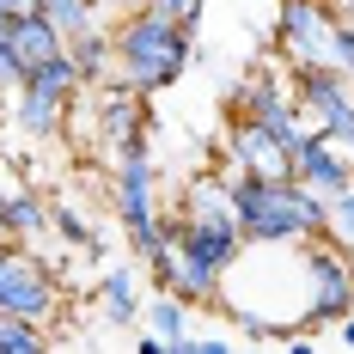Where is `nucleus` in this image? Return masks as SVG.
Wrapping results in <instances>:
<instances>
[{"label":"nucleus","mask_w":354,"mask_h":354,"mask_svg":"<svg viewBox=\"0 0 354 354\" xmlns=\"http://www.w3.org/2000/svg\"><path fill=\"white\" fill-rule=\"evenodd\" d=\"M226 189H232V214L245 226V245H306L330 232V196L306 189L293 171H239L226 165Z\"/></svg>","instance_id":"obj_1"},{"label":"nucleus","mask_w":354,"mask_h":354,"mask_svg":"<svg viewBox=\"0 0 354 354\" xmlns=\"http://www.w3.org/2000/svg\"><path fill=\"white\" fill-rule=\"evenodd\" d=\"M189 49H196V25H177L165 12H153V6H135L122 19V31H116V73L135 92L153 98V92H165V86L183 80Z\"/></svg>","instance_id":"obj_2"},{"label":"nucleus","mask_w":354,"mask_h":354,"mask_svg":"<svg viewBox=\"0 0 354 354\" xmlns=\"http://www.w3.org/2000/svg\"><path fill=\"white\" fill-rule=\"evenodd\" d=\"M354 312V257L342 239H306V312L299 330H324Z\"/></svg>","instance_id":"obj_3"},{"label":"nucleus","mask_w":354,"mask_h":354,"mask_svg":"<svg viewBox=\"0 0 354 354\" xmlns=\"http://www.w3.org/2000/svg\"><path fill=\"white\" fill-rule=\"evenodd\" d=\"M336 0H275V49L287 68H336Z\"/></svg>","instance_id":"obj_4"},{"label":"nucleus","mask_w":354,"mask_h":354,"mask_svg":"<svg viewBox=\"0 0 354 354\" xmlns=\"http://www.w3.org/2000/svg\"><path fill=\"white\" fill-rule=\"evenodd\" d=\"M232 116H257V122H263L287 153L306 141V110H299L293 86H287L275 68H257L245 86H232Z\"/></svg>","instance_id":"obj_5"},{"label":"nucleus","mask_w":354,"mask_h":354,"mask_svg":"<svg viewBox=\"0 0 354 354\" xmlns=\"http://www.w3.org/2000/svg\"><path fill=\"white\" fill-rule=\"evenodd\" d=\"M147 92H135L122 73H110L98 86V135L110 159H141L147 153Z\"/></svg>","instance_id":"obj_6"},{"label":"nucleus","mask_w":354,"mask_h":354,"mask_svg":"<svg viewBox=\"0 0 354 354\" xmlns=\"http://www.w3.org/2000/svg\"><path fill=\"white\" fill-rule=\"evenodd\" d=\"M55 299H62V287H55V275H49L37 257H25L19 245H6V250H0V312L49 324Z\"/></svg>","instance_id":"obj_7"},{"label":"nucleus","mask_w":354,"mask_h":354,"mask_svg":"<svg viewBox=\"0 0 354 354\" xmlns=\"http://www.w3.org/2000/svg\"><path fill=\"white\" fill-rule=\"evenodd\" d=\"M110 208L122 220V232H147L159 226V171L153 159H116V177H110Z\"/></svg>","instance_id":"obj_8"},{"label":"nucleus","mask_w":354,"mask_h":354,"mask_svg":"<svg viewBox=\"0 0 354 354\" xmlns=\"http://www.w3.org/2000/svg\"><path fill=\"white\" fill-rule=\"evenodd\" d=\"M287 86H293V98L306 110V122L318 129V122H336L342 110H354V80L342 68H287Z\"/></svg>","instance_id":"obj_9"},{"label":"nucleus","mask_w":354,"mask_h":354,"mask_svg":"<svg viewBox=\"0 0 354 354\" xmlns=\"http://www.w3.org/2000/svg\"><path fill=\"white\" fill-rule=\"evenodd\" d=\"M293 177H299L306 189H318V196H342V189L354 183V165L330 147L324 129H306V141L293 147Z\"/></svg>","instance_id":"obj_10"},{"label":"nucleus","mask_w":354,"mask_h":354,"mask_svg":"<svg viewBox=\"0 0 354 354\" xmlns=\"http://www.w3.org/2000/svg\"><path fill=\"white\" fill-rule=\"evenodd\" d=\"M226 153H232V165L239 171H293V153H287L257 116H232V129H226Z\"/></svg>","instance_id":"obj_11"},{"label":"nucleus","mask_w":354,"mask_h":354,"mask_svg":"<svg viewBox=\"0 0 354 354\" xmlns=\"http://www.w3.org/2000/svg\"><path fill=\"white\" fill-rule=\"evenodd\" d=\"M73 116V98L68 92H55V86H37V80H25L19 86V104H12V122L31 135V141H49V135H62Z\"/></svg>","instance_id":"obj_12"},{"label":"nucleus","mask_w":354,"mask_h":354,"mask_svg":"<svg viewBox=\"0 0 354 354\" xmlns=\"http://www.w3.org/2000/svg\"><path fill=\"white\" fill-rule=\"evenodd\" d=\"M62 49H68V37H62V25H55L43 6L12 25V55H19V68H37V62H49V55H62Z\"/></svg>","instance_id":"obj_13"},{"label":"nucleus","mask_w":354,"mask_h":354,"mask_svg":"<svg viewBox=\"0 0 354 354\" xmlns=\"http://www.w3.org/2000/svg\"><path fill=\"white\" fill-rule=\"evenodd\" d=\"M68 55H73V68H80L86 86H104L110 68H116V37H104V25H92V31L68 37Z\"/></svg>","instance_id":"obj_14"},{"label":"nucleus","mask_w":354,"mask_h":354,"mask_svg":"<svg viewBox=\"0 0 354 354\" xmlns=\"http://www.w3.org/2000/svg\"><path fill=\"white\" fill-rule=\"evenodd\" d=\"M0 226L25 245L37 232H49V202H43L37 189H6V196H0Z\"/></svg>","instance_id":"obj_15"},{"label":"nucleus","mask_w":354,"mask_h":354,"mask_svg":"<svg viewBox=\"0 0 354 354\" xmlns=\"http://www.w3.org/2000/svg\"><path fill=\"white\" fill-rule=\"evenodd\" d=\"M147 330H153L165 348L183 354V342H189V306H183L177 293H165V287H159V293H153V306H147Z\"/></svg>","instance_id":"obj_16"},{"label":"nucleus","mask_w":354,"mask_h":354,"mask_svg":"<svg viewBox=\"0 0 354 354\" xmlns=\"http://www.w3.org/2000/svg\"><path fill=\"white\" fill-rule=\"evenodd\" d=\"M98 299H104L110 330L116 324H135V269H104L98 275Z\"/></svg>","instance_id":"obj_17"},{"label":"nucleus","mask_w":354,"mask_h":354,"mask_svg":"<svg viewBox=\"0 0 354 354\" xmlns=\"http://www.w3.org/2000/svg\"><path fill=\"white\" fill-rule=\"evenodd\" d=\"M49 348V330L37 318H12V312H0V354H37Z\"/></svg>","instance_id":"obj_18"},{"label":"nucleus","mask_w":354,"mask_h":354,"mask_svg":"<svg viewBox=\"0 0 354 354\" xmlns=\"http://www.w3.org/2000/svg\"><path fill=\"white\" fill-rule=\"evenodd\" d=\"M43 12L62 25V37H80V31H92V25H98V12H104V6H92V0H43Z\"/></svg>","instance_id":"obj_19"},{"label":"nucleus","mask_w":354,"mask_h":354,"mask_svg":"<svg viewBox=\"0 0 354 354\" xmlns=\"http://www.w3.org/2000/svg\"><path fill=\"white\" fill-rule=\"evenodd\" d=\"M49 226H55V232H62V239H68V245H80V250H92V257H98V239H92V226H86V220H80V214L73 208H49Z\"/></svg>","instance_id":"obj_20"},{"label":"nucleus","mask_w":354,"mask_h":354,"mask_svg":"<svg viewBox=\"0 0 354 354\" xmlns=\"http://www.w3.org/2000/svg\"><path fill=\"white\" fill-rule=\"evenodd\" d=\"M330 239L354 245V183L342 189V196H330Z\"/></svg>","instance_id":"obj_21"},{"label":"nucleus","mask_w":354,"mask_h":354,"mask_svg":"<svg viewBox=\"0 0 354 354\" xmlns=\"http://www.w3.org/2000/svg\"><path fill=\"white\" fill-rule=\"evenodd\" d=\"M318 129L330 135V147H336V153H342V159L354 165V110H342L336 122H318Z\"/></svg>","instance_id":"obj_22"},{"label":"nucleus","mask_w":354,"mask_h":354,"mask_svg":"<svg viewBox=\"0 0 354 354\" xmlns=\"http://www.w3.org/2000/svg\"><path fill=\"white\" fill-rule=\"evenodd\" d=\"M336 68L354 80V12H342V19H336Z\"/></svg>","instance_id":"obj_23"},{"label":"nucleus","mask_w":354,"mask_h":354,"mask_svg":"<svg viewBox=\"0 0 354 354\" xmlns=\"http://www.w3.org/2000/svg\"><path fill=\"white\" fill-rule=\"evenodd\" d=\"M147 6H153V12H165V19H177V25H196L208 0H147Z\"/></svg>","instance_id":"obj_24"},{"label":"nucleus","mask_w":354,"mask_h":354,"mask_svg":"<svg viewBox=\"0 0 354 354\" xmlns=\"http://www.w3.org/2000/svg\"><path fill=\"white\" fill-rule=\"evenodd\" d=\"M19 80H25V68H19L12 43H0V86H6V92H19Z\"/></svg>","instance_id":"obj_25"},{"label":"nucleus","mask_w":354,"mask_h":354,"mask_svg":"<svg viewBox=\"0 0 354 354\" xmlns=\"http://www.w3.org/2000/svg\"><path fill=\"white\" fill-rule=\"evenodd\" d=\"M226 348H232L226 336H189V342H183V354H226Z\"/></svg>","instance_id":"obj_26"},{"label":"nucleus","mask_w":354,"mask_h":354,"mask_svg":"<svg viewBox=\"0 0 354 354\" xmlns=\"http://www.w3.org/2000/svg\"><path fill=\"white\" fill-rule=\"evenodd\" d=\"M336 342H342V348H354V312H348L342 324H336Z\"/></svg>","instance_id":"obj_27"},{"label":"nucleus","mask_w":354,"mask_h":354,"mask_svg":"<svg viewBox=\"0 0 354 354\" xmlns=\"http://www.w3.org/2000/svg\"><path fill=\"white\" fill-rule=\"evenodd\" d=\"M6 110H12V104H6V86H0V122H6Z\"/></svg>","instance_id":"obj_28"},{"label":"nucleus","mask_w":354,"mask_h":354,"mask_svg":"<svg viewBox=\"0 0 354 354\" xmlns=\"http://www.w3.org/2000/svg\"><path fill=\"white\" fill-rule=\"evenodd\" d=\"M336 6H342V12H354V0H336Z\"/></svg>","instance_id":"obj_29"},{"label":"nucleus","mask_w":354,"mask_h":354,"mask_svg":"<svg viewBox=\"0 0 354 354\" xmlns=\"http://www.w3.org/2000/svg\"><path fill=\"white\" fill-rule=\"evenodd\" d=\"M129 6H147V0H129Z\"/></svg>","instance_id":"obj_30"}]
</instances>
